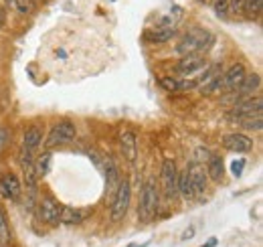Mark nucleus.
Here are the masks:
<instances>
[{"label":"nucleus","instance_id":"c756f323","mask_svg":"<svg viewBox=\"0 0 263 247\" xmlns=\"http://www.w3.org/2000/svg\"><path fill=\"white\" fill-rule=\"evenodd\" d=\"M231 166H233V177H241V174H243V166H245V160H235Z\"/></svg>","mask_w":263,"mask_h":247},{"label":"nucleus","instance_id":"2eb2a0df","mask_svg":"<svg viewBox=\"0 0 263 247\" xmlns=\"http://www.w3.org/2000/svg\"><path fill=\"white\" fill-rule=\"evenodd\" d=\"M206 177L215 185L223 183V179H225V162H223L221 154H215V152L209 154V158H206Z\"/></svg>","mask_w":263,"mask_h":247},{"label":"nucleus","instance_id":"aec40b11","mask_svg":"<svg viewBox=\"0 0 263 247\" xmlns=\"http://www.w3.org/2000/svg\"><path fill=\"white\" fill-rule=\"evenodd\" d=\"M176 192H178V197L184 199V201L195 199V190H193V185H191V179H189L186 168L178 172V179H176Z\"/></svg>","mask_w":263,"mask_h":247},{"label":"nucleus","instance_id":"f257e3e1","mask_svg":"<svg viewBox=\"0 0 263 247\" xmlns=\"http://www.w3.org/2000/svg\"><path fill=\"white\" fill-rule=\"evenodd\" d=\"M215 45V34L202 27H193L180 37V41L174 47V53L180 57H189V55H200L204 57L206 51H211V47Z\"/></svg>","mask_w":263,"mask_h":247},{"label":"nucleus","instance_id":"4be33fe9","mask_svg":"<svg viewBox=\"0 0 263 247\" xmlns=\"http://www.w3.org/2000/svg\"><path fill=\"white\" fill-rule=\"evenodd\" d=\"M105 172H107V192H109V197H114L116 188H118L120 181H122V177H120V170H118V166H116V164L109 160V164H107Z\"/></svg>","mask_w":263,"mask_h":247},{"label":"nucleus","instance_id":"bb28decb","mask_svg":"<svg viewBox=\"0 0 263 247\" xmlns=\"http://www.w3.org/2000/svg\"><path fill=\"white\" fill-rule=\"evenodd\" d=\"M158 83L164 87L166 92H180V87H178V79L176 77H170V75H164V77H158Z\"/></svg>","mask_w":263,"mask_h":247},{"label":"nucleus","instance_id":"0eeeda50","mask_svg":"<svg viewBox=\"0 0 263 247\" xmlns=\"http://www.w3.org/2000/svg\"><path fill=\"white\" fill-rule=\"evenodd\" d=\"M263 101L261 97H247V99H239L235 105H231L227 112V120L229 122H243L245 118H251L255 114H261Z\"/></svg>","mask_w":263,"mask_h":247},{"label":"nucleus","instance_id":"423d86ee","mask_svg":"<svg viewBox=\"0 0 263 247\" xmlns=\"http://www.w3.org/2000/svg\"><path fill=\"white\" fill-rule=\"evenodd\" d=\"M176 179H178V168L174 160H164L162 162V170H160V179H158V186H160V195H164L166 201H176L178 192H176Z\"/></svg>","mask_w":263,"mask_h":247},{"label":"nucleus","instance_id":"f8f14e48","mask_svg":"<svg viewBox=\"0 0 263 247\" xmlns=\"http://www.w3.org/2000/svg\"><path fill=\"white\" fill-rule=\"evenodd\" d=\"M245 75H247L245 65L243 63H233L225 73H221V90H223V93L235 92L241 85V81L245 79Z\"/></svg>","mask_w":263,"mask_h":247},{"label":"nucleus","instance_id":"a878e982","mask_svg":"<svg viewBox=\"0 0 263 247\" xmlns=\"http://www.w3.org/2000/svg\"><path fill=\"white\" fill-rule=\"evenodd\" d=\"M213 10L219 19L229 16V0H213Z\"/></svg>","mask_w":263,"mask_h":247},{"label":"nucleus","instance_id":"473e14b6","mask_svg":"<svg viewBox=\"0 0 263 247\" xmlns=\"http://www.w3.org/2000/svg\"><path fill=\"white\" fill-rule=\"evenodd\" d=\"M4 25H6V16H4V12L0 10V29H2Z\"/></svg>","mask_w":263,"mask_h":247},{"label":"nucleus","instance_id":"f704fd0d","mask_svg":"<svg viewBox=\"0 0 263 247\" xmlns=\"http://www.w3.org/2000/svg\"><path fill=\"white\" fill-rule=\"evenodd\" d=\"M0 177H2V172H0Z\"/></svg>","mask_w":263,"mask_h":247},{"label":"nucleus","instance_id":"c85d7f7f","mask_svg":"<svg viewBox=\"0 0 263 247\" xmlns=\"http://www.w3.org/2000/svg\"><path fill=\"white\" fill-rule=\"evenodd\" d=\"M8 140H10V130L6 126H0V152L6 148Z\"/></svg>","mask_w":263,"mask_h":247},{"label":"nucleus","instance_id":"2f4dec72","mask_svg":"<svg viewBox=\"0 0 263 247\" xmlns=\"http://www.w3.org/2000/svg\"><path fill=\"white\" fill-rule=\"evenodd\" d=\"M217 243H219V239H217V237H211V239H209L206 243H202L200 247H215Z\"/></svg>","mask_w":263,"mask_h":247},{"label":"nucleus","instance_id":"dca6fc26","mask_svg":"<svg viewBox=\"0 0 263 247\" xmlns=\"http://www.w3.org/2000/svg\"><path fill=\"white\" fill-rule=\"evenodd\" d=\"M261 90V75L259 73H247L245 79L241 81V85L235 90L239 99H247L253 97V93H257Z\"/></svg>","mask_w":263,"mask_h":247},{"label":"nucleus","instance_id":"ddd939ff","mask_svg":"<svg viewBox=\"0 0 263 247\" xmlns=\"http://www.w3.org/2000/svg\"><path fill=\"white\" fill-rule=\"evenodd\" d=\"M186 172H189V179H191V185L195 190V197H202L209 188V177H206V170L198 164L197 160L189 162L186 164Z\"/></svg>","mask_w":263,"mask_h":247},{"label":"nucleus","instance_id":"393cba45","mask_svg":"<svg viewBox=\"0 0 263 247\" xmlns=\"http://www.w3.org/2000/svg\"><path fill=\"white\" fill-rule=\"evenodd\" d=\"M12 4V8L18 14H31L33 12V2L31 0H8Z\"/></svg>","mask_w":263,"mask_h":247},{"label":"nucleus","instance_id":"b1692460","mask_svg":"<svg viewBox=\"0 0 263 247\" xmlns=\"http://www.w3.org/2000/svg\"><path fill=\"white\" fill-rule=\"evenodd\" d=\"M241 123V128L243 130H249V132H261L263 128V118L261 114H255V116H251V118H245Z\"/></svg>","mask_w":263,"mask_h":247},{"label":"nucleus","instance_id":"f03ea898","mask_svg":"<svg viewBox=\"0 0 263 247\" xmlns=\"http://www.w3.org/2000/svg\"><path fill=\"white\" fill-rule=\"evenodd\" d=\"M160 186L154 177L146 179V183L142 185L140 190V201H138V223L140 225H148L150 221H154V217L158 215L160 209Z\"/></svg>","mask_w":263,"mask_h":247},{"label":"nucleus","instance_id":"4468645a","mask_svg":"<svg viewBox=\"0 0 263 247\" xmlns=\"http://www.w3.org/2000/svg\"><path fill=\"white\" fill-rule=\"evenodd\" d=\"M43 136H45V128L41 123H29L23 130V146L31 152H36L43 146Z\"/></svg>","mask_w":263,"mask_h":247},{"label":"nucleus","instance_id":"7c9ffc66","mask_svg":"<svg viewBox=\"0 0 263 247\" xmlns=\"http://www.w3.org/2000/svg\"><path fill=\"white\" fill-rule=\"evenodd\" d=\"M193 237H195V227L191 225V227H189V229L182 233V241H186V239H193Z\"/></svg>","mask_w":263,"mask_h":247},{"label":"nucleus","instance_id":"39448f33","mask_svg":"<svg viewBox=\"0 0 263 247\" xmlns=\"http://www.w3.org/2000/svg\"><path fill=\"white\" fill-rule=\"evenodd\" d=\"M77 138V126L71 122V120H61L57 122L47 134V140H45V150H51V148H57V146H65L69 142H73Z\"/></svg>","mask_w":263,"mask_h":247},{"label":"nucleus","instance_id":"9d476101","mask_svg":"<svg viewBox=\"0 0 263 247\" xmlns=\"http://www.w3.org/2000/svg\"><path fill=\"white\" fill-rule=\"evenodd\" d=\"M221 144H223L225 150L235 152V154H247V152L253 150V138H249L243 132H229V134H225Z\"/></svg>","mask_w":263,"mask_h":247},{"label":"nucleus","instance_id":"412c9836","mask_svg":"<svg viewBox=\"0 0 263 247\" xmlns=\"http://www.w3.org/2000/svg\"><path fill=\"white\" fill-rule=\"evenodd\" d=\"M0 243L2 245H10L12 243V229H10L8 217L4 213L2 205H0Z\"/></svg>","mask_w":263,"mask_h":247},{"label":"nucleus","instance_id":"9b49d317","mask_svg":"<svg viewBox=\"0 0 263 247\" xmlns=\"http://www.w3.org/2000/svg\"><path fill=\"white\" fill-rule=\"evenodd\" d=\"M206 67H209V61L204 57H200V55H189V57H180L172 69L180 77H191V75H197L200 71H204Z\"/></svg>","mask_w":263,"mask_h":247},{"label":"nucleus","instance_id":"20e7f679","mask_svg":"<svg viewBox=\"0 0 263 247\" xmlns=\"http://www.w3.org/2000/svg\"><path fill=\"white\" fill-rule=\"evenodd\" d=\"M61 209L63 205L53 197V195H45L36 201V207H34V215L36 219L47 225V227H57L61 223Z\"/></svg>","mask_w":263,"mask_h":247},{"label":"nucleus","instance_id":"7ed1b4c3","mask_svg":"<svg viewBox=\"0 0 263 247\" xmlns=\"http://www.w3.org/2000/svg\"><path fill=\"white\" fill-rule=\"evenodd\" d=\"M132 203V183L128 179H122L120 185L116 188L114 197H111V207H109V221L111 223H120L122 219H126L128 209Z\"/></svg>","mask_w":263,"mask_h":247},{"label":"nucleus","instance_id":"6e6552de","mask_svg":"<svg viewBox=\"0 0 263 247\" xmlns=\"http://www.w3.org/2000/svg\"><path fill=\"white\" fill-rule=\"evenodd\" d=\"M0 197L12 203H18L23 197V181L18 179L16 172H4L0 177Z\"/></svg>","mask_w":263,"mask_h":247},{"label":"nucleus","instance_id":"5701e85b","mask_svg":"<svg viewBox=\"0 0 263 247\" xmlns=\"http://www.w3.org/2000/svg\"><path fill=\"white\" fill-rule=\"evenodd\" d=\"M261 10H263V0H245L243 16H247V19H259Z\"/></svg>","mask_w":263,"mask_h":247},{"label":"nucleus","instance_id":"6ab92c4d","mask_svg":"<svg viewBox=\"0 0 263 247\" xmlns=\"http://www.w3.org/2000/svg\"><path fill=\"white\" fill-rule=\"evenodd\" d=\"M51 160H53V152L51 150H43L39 156H34V174L36 179H45L51 170Z\"/></svg>","mask_w":263,"mask_h":247},{"label":"nucleus","instance_id":"72a5a7b5","mask_svg":"<svg viewBox=\"0 0 263 247\" xmlns=\"http://www.w3.org/2000/svg\"><path fill=\"white\" fill-rule=\"evenodd\" d=\"M150 243V241H144V243H130V245H126V247H146Z\"/></svg>","mask_w":263,"mask_h":247},{"label":"nucleus","instance_id":"1a4fd4ad","mask_svg":"<svg viewBox=\"0 0 263 247\" xmlns=\"http://www.w3.org/2000/svg\"><path fill=\"white\" fill-rule=\"evenodd\" d=\"M118 146H120V152L122 156L128 160V162H136L138 158V138H136V132L128 128V126H122L118 130Z\"/></svg>","mask_w":263,"mask_h":247},{"label":"nucleus","instance_id":"f3484780","mask_svg":"<svg viewBox=\"0 0 263 247\" xmlns=\"http://www.w3.org/2000/svg\"><path fill=\"white\" fill-rule=\"evenodd\" d=\"M87 217H89V209H79V207H71V205H63V209H61L63 225H79Z\"/></svg>","mask_w":263,"mask_h":247},{"label":"nucleus","instance_id":"a211bd4d","mask_svg":"<svg viewBox=\"0 0 263 247\" xmlns=\"http://www.w3.org/2000/svg\"><path fill=\"white\" fill-rule=\"evenodd\" d=\"M176 37V29H166V27H156V29H148L144 31V39L148 43H156V45H162L168 43Z\"/></svg>","mask_w":263,"mask_h":247},{"label":"nucleus","instance_id":"cd10ccee","mask_svg":"<svg viewBox=\"0 0 263 247\" xmlns=\"http://www.w3.org/2000/svg\"><path fill=\"white\" fill-rule=\"evenodd\" d=\"M245 0H229V12L233 16H243Z\"/></svg>","mask_w":263,"mask_h":247}]
</instances>
